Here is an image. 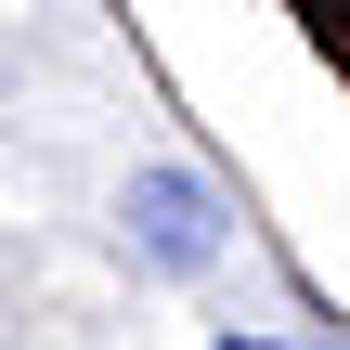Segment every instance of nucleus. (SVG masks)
<instances>
[{
	"label": "nucleus",
	"instance_id": "1",
	"mask_svg": "<svg viewBox=\"0 0 350 350\" xmlns=\"http://www.w3.org/2000/svg\"><path fill=\"white\" fill-rule=\"evenodd\" d=\"M117 234H130L143 273H208L234 221H221V195H208L195 169H130V182H117Z\"/></svg>",
	"mask_w": 350,
	"mask_h": 350
},
{
	"label": "nucleus",
	"instance_id": "2",
	"mask_svg": "<svg viewBox=\"0 0 350 350\" xmlns=\"http://www.w3.org/2000/svg\"><path fill=\"white\" fill-rule=\"evenodd\" d=\"M221 350H286V338H221Z\"/></svg>",
	"mask_w": 350,
	"mask_h": 350
}]
</instances>
